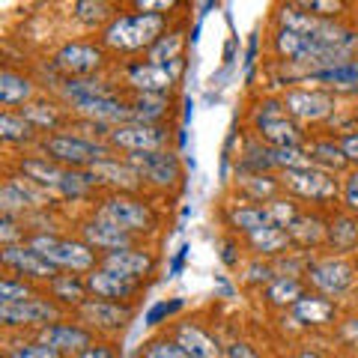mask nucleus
I'll use <instances>...</instances> for the list:
<instances>
[{
    "instance_id": "nucleus-32",
    "label": "nucleus",
    "mask_w": 358,
    "mask_h": 358,
    "mask_svg": "<svg viewBox=\"0 0 358 358\" xmlns=\"http://www.w3.org/2000/svg\"><path fill=\"white\" fill-rule=\"evenodd\" d=\"M308 159L310 162H320L322 167H329V171H341V167L350 162L343 155V150L334 147V143H313V147L308 150Z\"/></svg>"
},
{
    "instance_id": "nucleus-29",
    "label": "nucleus",
    "mask_w": 358,
    "mask_h": 358,
    "mask_svg": "<svg viewBox=\"0 0 358 358\" xmlns=\"http://www.w3.org/2000/svg\"><path fill=\"white\" fill-rule=\"evenodd\" d=\"M30 203H33L30 194L24 192V185L15 182V179L13 182H6L3 192H0V206H3V215H9V218H13L15 212H24Z\"/></svg>"
},
{
    "instance_id": "nucleus-49",
    "label": "nucleus",
    "mask_w": 358,
    "mask_h": 358,
    "mask_svg": "<svg viewBox=\"0 0 358 358\" xmlns=\"http://www.w3.org/2000/svg\"><path fill=\"white\" fill-rule=\"evenodd\" d=\"M81 358H114V352H110L108 346L96 343V346H87V350L81 352Z\"/></svg>"
},
{
    "instance_id": "nucleus-33",
    "label": "nucleus",
    "mask_w": 358,
    "mask_h": 358,
    "mask_svg": "<svg viewBox=\"0 0 358 358\" xmlns=\"http://www.w3.org/2000/svg\"><path fill=\"white\" fill-rule=\"evenodd\" d=\"M0 134H3L6 141L24 143V141L33 138V122H27L21 114H3L0 117Z\"/></svg>"
},
{
    "instance_id": "nucleus-4",
    "label": "nucleus",
    "mask_w": 358,
    "mask_h": 358,
    "mask_svg": "<svg viewBox=\"0 0 358 358\" xmlns=\"http://www.w3.org/2000/svg\"><path fill=\"white\" fill-rule=\"evenodd\" d=\"M30 248H36L45 260L54 263L57 268H72V272H84L93 266V251L81 242L57 239V236H36L30 242Z\"/></svg>"
},
{
    "instance_id": "nucleus-3",
    "label": "nucleus",
    "mask_w": 358,
    "mask_h": 358,
    "mask_svg": "<svg viewBox=\"0 0 358 358\" xmlns=\"http://www.w3.org/2000/svg\"><path fill=\"white\" fill-rule=\"evenodd\" d=\"M45 152H48L51 162L57 164H90L93 167L96 162H105L108 159V147L96 141H84V138H72V134H54V138L45 141Z\"/></svg>"
},
{
    "instance_id": "nucleus-5",
    "label": "nucleus",
    "mask_w": 358,
    "mask_h": 358,
    "mask_svg": "<svg viewBox=\"0 0 358 358\" xmlns=\"http://www.w3.org/2000/svg\"><path fill=\"white\" fill-rule=\"evenodd\" d=\"M257 129H260L263 138L272 143V147H293L299 150L301 143V131L293 120H287V110L284 105L278 102H268L257 110Z\"/></svg>"
},
{
    "instance_id": "nucleus-35",
    "label": "nucleus",
    "mask_w": 358,
    "mask_h": 358,
    "mask_svg": "<svg viewBox=\"0 0 358 358\" xmlns=\"http://www.w3.org/2000/svg\"><path fill=\"white\" fill-rule=\"evenodd\" d=\"M84 287L78 278L72 275H60V278H54V296L63 299V301H81L84 305Z\"/></svg>"
},
{
    "instance_id": "nucleus-28",
    "label": "nucleus",
    "mask_w": 358,
    "mask_h": 358,
    "mask_svg": "<svg viewBox=\"0 0 358 358\" xmlns=\"http://www.w3.org/2000/svg\"><path fill=\"white\" fill-rule=\"evenodd\" d=\"M164 110H167V102L162 96L141 93L138 102H134V108H131V114H134V120H138V122H150V126H152L155 120L164 117Z\"/></svg>"
},
{
    "instance_id": "nucleus-47",
    "label": "nucleus",
    "mask_w": 358,
    "mask_h": 358,
    "mask_svg": "<svg viewBox=\"0 0 358 358\" xmlns=\"http://www.w3.org/2000/svg\"><path fill=\"white\" fill-rule=\"evenodd\" d=\"M341 150H343V155H346L350 162H358V134H350V138H343Z\"/></svg>"
},
{
    "instance_id": "nucleus-31",
    "label": "nucleus",
    "mask_w": 358,
    "mask_h": 358,
    "mask_svg": "<svg viewBox=\"0 0 358 358\" xmlns=\"http://www.w3.org/2000/svg\"><path fill=\"white\" fill-rule=\"evenodd\" d=\"M179 48H182V33H171V36H162V39L150 48V63H155V66L176 63Z\"/></svg>"
},
{
    "instance_id": "nucleus-17",
    "label": "nucleus",
    "mask_w": 358,
    "mask_h": 358,
    "mask_svg": "<svg viewBox=\"0 0 358 358\" xmlns=\"http://www.w3.org/2000/svg\"><path fill=\"white\" fill-rule=\"evenodd\" d=\"M81 313L90 326H99V329H122L131 320V308L117 305V301H108V299L84 301Z\"/></svg>"
},
{
    "instance_id": "nucleus-43",
    "label": "nucleus",
    "mask_w": 358,
    "mask_h": 358,
    "mask_svg": "<svg viewBox=\"0 0 358 358\" xmlns=\"http://www.w3.org/2000/svg\"><path fill=\"white\" fill-rule=\"evenodd\" d=\"M343 197H346V206H350L352 212H358V173H352L350 179H346Z\"/></svg>"
},
{
    "instance_id": "nucleus-52",
    "label": "nucleus",
    "mask_w": 358,
    "mask_h": 358,
    "mask_svg": "<svg viewBox=\"0 0 358 358\" xmlns=\"http://www.w3.org/2000/svg\"><path fill=\"white\" fill-rule=\"evenodd\" d=\"M299 358H320V355H317V352H301Z\"/></svg>"
},
{
    "instance_id": "nucleus-23",
    "label": "nucleus",
    "mask_w": 358,
    "mask_h": 358,
    "mask_svg": "<svg viewBox=\"0 0 358 358\" xmlns=\"http://www.w3.org/2000/svg\"><path fill=\"white\" fill-rule=\"evenodd\" d=\"M176 343L182 346V350L192 358H221L218 343L212 341L203 329H197V326H182V329H179V341Z\"/></svg>"
},
{
    "instance_id": "nucleus-51",
    "label": "nucleus",
    "mask_w": 358,
    "mask_h": 358,
    "mask_svg": "<svg viewBox=\"0 0 358 358\" xmlns=\"http://www.w3.org/2000/svg\"><path fill=\"white\" fill-rule=\"evenodd\" d=\"M9 239H15V224L9 215H3V242H9Z\"/></svg>"
},
{
    "instance_id": "nucleus-6",
    "label": "nucleus",
    "mask_w": 358,
    "mask_h": 358,
    "mask_svg": "<svg viewBox=\"0 0 358 358\" xmlns=\"http://www.w3.org/2000/svg\"><path fill=\"white\" fill-rule=\"evenodd\" d=\"M164 129L159 126H150V122H122V126H117L114 131H110V141L117 143V147L129 150L131 155L134 152H159L164 147Z\"/></svg>"
},
{
    "instance_id": "nucleus-2",
    "label": "nucleus",
    "mask_w": 358,
    "mask_h": 358,
    "mask_svg": "<svg viewBox=\"0 0 358 358\" xmlns=\"http://www.w3.org/2000/svg\"><path fill=\"white\" fill-rule=\"evenodd\" d=\"M21 171L27 173L30 182L48 188V192H57L63 197H84L90 192V185L96 182L93 173L66 171V167H60L51 159H27L24 164H21Z\"/></svg>"
},
{
    "instance_id": "nucleus-34",
    "label": "nucleus",
    "mask_w": 358,
    "mask_h": 358,
    "mask_svg": "<svg viewBox=\"0 0 358 358\" xmlns=\"http://www.w3.org/2000/svg\"><path fill=\"white\" fill-rule=\"evenodd\" d=\"M301 299V284L296 278H278L268 287V301H275V305H296Z\"/></svg>"
},
{
    "instance_id": "nucleus-39",
    "label": "nucleus",
    "mask_w": 358,
    "mask_h": 358,
    "mask_svg": "<svg viewBox=\"0 0 358 358\" xmlns=\"http://www.w3.org/2000/svg\"><path fill=\"white\" fill-rule=\"evenodd\" d=\"M21 117L33 122V126H57V114H54L48 105H27L21 110Z\"/></svg>"
},
{
    "instance_id": "nucleus-11",
    "label": "nucleus",
    "mask_w": 358,
    "mask_h": 358,
    "mask_svg": "<svg viewBox=\"0 0 358 358\" xmlns=\"http://www.w3.org/2000/svg\"><path fill=\"white\" fill-rule=\"evenodd\" d=\"M57 317V308L42 299H27V301H3L0 305V320L6 326H33V322H45Z\"/></svg>"
},
{
    "instance_id": "nucleus-8",
    "label": "nucleus",
    "mask_w": 358,
    "mask_h": 358,
    "mask_svg": "<svg viewBox=\"0 0 358 358\" xmlns=\"http://www.w3.org/2000/svg\"><path fill=\"white\" fill-rule=\"evenodd\" d=\"M284 185L289 192H296L301 197H310V200H329L338 194V182L326 173V171H317V167H299V171H287L284 173Z\"/></svg>"
},
{
    "instance_id": "nucleus-16",
    "label": "nucleus",
    "mask_w": 358,
    "mask_h": 358,
    "mask_svg": "<svg viewBox=\"0 0 358 358\" xmlns=\"http://www.w3.org/2000/svg\"><path fill=\"white\" fill-rule=\"evenodd\" d=\"M102 268H110V272H120L126 278H143L150 275L155 268V260L150 254L143 251H134V248H120V251H108L105 260H102Z\"/></svg>"
},
{
    "instance_id": "nucleus-19",
    "label": "nucleus",
    "mask_w": 358,
    "mask_h": 358,
    "mask_svg": "<svg viewBox=\"0 0 358 358\" xmlns=\"http://www.w3.org/2000/svg\"><path fill=\"white\" fill-rule=\"evenodd\" d=\"M75 108L81 110L84 117H93V120H99V122H117V126H122V122H131V120H134L131 108H126L122 102H117L114 96L81 99V102H75Z\"/></svg>"
},
{
    "instance_id": "nucleus-41",
    "label": "nucleus",
    "mask_w": 358,
    "mask_h": 358,
    "mask_svg": "<svg viewBox=\"0 0 358 358\" xmlns=\"http://www.w3.org/2000/svg\"><path fill=\"white\" fill-rule=\"evenodd\" d=\"M143 358H192L179 343H171V341H159L152 343L147 352H143Z\"/></svg>"
},
{
    "instance_id": "nucleus-37",
    "label": "nucleus",
    "mask_w": 358,
    "mask_h": 358,
    "mask_svg": "<svg viewBox=\"0 0 358 358\" xmlns=\"http://www.w3.org/2000/svg\"><path fill=\"white\" fill-rule=\"evenodd\" d=\"M268 218H272L275 227H293V221L299 218V212L293 203H287V200H268Z\"/></svg>"
},
{
    "instance_id": "nucleus-26",
    "label": "nucleus",
    "mask_w": 358,
    "mask_h": 358,
    "mask_svg": "<svg viewBox=\"0 0 358 358\" xmlns=\"http://www.w3.org/2000/svg\"><path fill=\"white\" fill-rule=\"evenodd\" d=\"M329 239H331V245L338 251H352L358 245V221L350 218V215L334 218L331 227H329Z\"/></svg>"
},
{
    "instance_id": "nucleus-25",
    "label": "nucleus",
    "mask_w": 358,
    "mask_h": 358,
    "mask_svg": "<svg viewBox=\"0 0 358 358\" xmlns=\"http://www.w3.org/2000/svg\"><path fill=\"white\" fill-rule=\"evenodd\" d=\"M30 93H33V84L24 75H15V72L0 75V102L3 105H24Z\"/></svg>"
},
{
    "instance_id": "nucleus-18",
    "label": "nucleus",
    "mask_w": 358,
    "mask_h": 358,
    "mask_svg": "<svg viewBox=\"0 0 358 358\" xmlns=\"http://www.w3.org/2000/svg\"><path fill=\"white\" fill-rule=\"evenodd\" d=\"M57 66L63 72L69 75H87L99 69V63H102V51L93 48V45H81V42H72V45H63L57 51Z\"/></svg>"
},
{
    "instance_id": "nucleus-7",
    "label": "nucleus",
    "mask_w": 358,
    "mask_h": 358,
    "mask_svg": "<svg viewBox=\"0 0 358 358\" xmlns=\"http://www.w3.org/2000/svg\"><path fill=\"white\" fill-rule=\"evenodd\" d=\"M99 218L117 224L122 230H150L152 227V212L147 203L131 197H110L99 209Z\"/></svg>"
},
{
    "instance_id": "nucleus-21",
    "label": "nucleus",
    "mask_w": 358,
    "mask_h": 358,
    "mask_svg": "<svg viewBox=\"0 0 358 358\" xmlns=\"http://www.w3.org/2000/svg\"><path fill=\"white\" fill-rule=\"evenodd\" d=\"M84 239L90 245H96V248H105V251H120V248H129V230H122L117 227V224H110L105 218H93V221H87L84 224Z\"/></svg>"
},
{
    "instance_id": "nucleus-1",
    "label": "nucleus",
    "mask_w": 358,
    "mask_h": 358,
    "mask_svg": "<svg viewBox=\"0 0 358 358\" xmlns=\"http://www.w3.org/2000/svg\"><path fill=\"white\" fill-rule=\"evenodd\" d=\"M164 30V15L159 13H141V15H120L108 24L105 30V45L120 51H138V48H152L162 39Z\"/></svg>"
},
{
    "instance_id": "nucleus-30",
    "label": "nucleus",
    "mask_w": 358,
    "mask_h": 358,
    "mask_svg": "<svg viewBox=\"0 0 358 358\" xmlns=\"http://www.w3.org/2000/svg\"><path fill=\"white\" fill-rule=\"evenodd\" d=\"M233 224L245 233H257L263 227H272V218H268V212L260 206H242V209L233 212Z\"/></svg>"
},
{
    "instance_id": "nucleus-38",
    "label": "nucleus",
    "mask_w": 358,
    "mask_h": 358,
    "mask_svg": "<svg viewBox=\"0 0 358 358\" xmlns=\"http://www.w3.org/2000/svg\"><path fill=\"white\" fill-rule=\"evenodd\" d=\"M108 15H110L108 3H93V0H81V3H75V18L84 21V24H99V21H105Z\"/></svg>"
},
{
    "instance_id": "nucleus-15",
    "label": "nucleus",
    "mask_w": 358,
    "mask_h": 358,
    "mask_svg": "<svg viewBox=\"0 0 358 358\" xmlns=\"http://www.w3.org/2000/svg\"><path fill=\"white\" fill-rule=\"evenodd\" d=\"M87 289H93L99 299L114 301V299H129L138 289V284L120 272H110V268H93L87 275Z\"/></svg>"
},
{
    "instance_id": "nucleus-45",
    "label": "nucleus",
    "mask_w": 358,
    "mask_h": 358,
    "mask_svg": "<svg viewBox=\"0 0 358 358\" xmlns=\"http://www.w3.org/2000/svg\"><path fill=\"white\" fill-rule=\"evenodd\" d=\"M341 334H343V341H346V343L358 346V317L346 320V322H343V329H341Z\"/></svg>"
},
{
    "instance_id": "nucleus-42",
    "label": "nucleus",
    "mask_w": 358,
    "mask_h": 358,
    "mask_svg": "<svg viewBox=\"0 0 358 358\" xmlns=\"http://www.w3.org/2000/svg\"><path fill=\"white\" fill-rule=\"evenodd\" d=\"M27 299H30V289L24 284L13 281V278H6V281L0 284V305H3V301H27Z\"/></svg>"
},
{
    "instance_id": "nucleus-14",
    "label": "nucleus",
    "mask_w": 358,
    "mask_h": 358,
    "mask_svg": "<svg viewBox=\"0 0 358 358\" xmlns=\"http://www.w3.org/2000/svg\"><path fill=\"white\" fill-rule=\"evenodd\" d=\"M284 108H287V114H293L299 120H322L331 114L334 102H331V96L317 93V90H293V93H287Z\"/></svg>"
},
{
    "instance_id": "nucleus-20",
    "label": "nucleus",
    "mask_w": 358,
    "mask_h": 358,
    "mask_svg": "<svg viewBox=\"0 0 358 358\" xmlns=\"http://www.w3.org/2000/svg\"><path fill=\"white\" fill-rule=\"evenodd\" d=\"M42 343L51 346L57 352H78V350H87L90 343V331L81 326H69V322H57V326H48L42 329Z\"/></svg>"
},
{
    "instance_id": "nucleus-13",
    "label": "nucleus",
    "mask_w": 358,
    "mask_h": 358,
    "mask_svg": "<svg viewBox=\"0 0 358 358\" xmlns=\"http://www.w3.org/2000/svg\"><path fill=\"white\" fill-rule=\"evenodd\" d=\"M173 78H176V63H173V66H155V63L129 66V84L138 87L141 93L162 96L164 90H171Z\"/></svg>"
},
{
    "instance_id": "nucleus-12",
    "label": "nucleus",
    "mask_w": 358,
    "mask_h": 358,
    "mask_svg": "<svg viewBox=\"0 0 358 358\" xmlns=\"http://www.w3.org/2000/svg\"><path fill=\"white\" fill-rule=\"evenodd\" d=\"M310 284L322 289L326 296H338L343 293V289H350L352 284V266L343 263V260H322L317 266H310Z\"/></svg>"
},
{
    "instance_id": "nucleus-22",
    "label": "nucleus",
    "mask_w": 358,
    "mask_h": 358,
    "mask_svg": "<svg viewBox=\"0 0 358 358\" xmlns=\"http://www.w3.org/2000/svg\"><path fill=\"white\" fill-rule=\"evenodd\" d=\"M90 173L96 176V182H108V185H117V188H138L141 185V173L134 171L131 164H120L114 159L96 162L90 167Z\"/></svg>"
},
{
    "instance_id": "nucleus-48",
    "label": "nucleus",
    "mask_w": 358,
    "mask_h": 358,
    "mask_svg": "<svg viewBox=\"0 0 358 358\" xmlns=\"http://www.w3.org/2000/svg\"><path fill=\"white\" fill-rule=\"evenodd\" d=\"M227 358H260V355H257L248 343H233L227 350Z\"/></svg>"
},
{
    "instance_id": "nucleus-40",
    "label": "nucleus",
    "mask_w": 358,
    "mask_h": 358,
    "mask_svg": "<svg viewBox=\"0 0 358 358\" xmlns=\"http://www.w3.org/2000/svg\"><path fill=\"white\" fill-rule=\"evenodd\" d=\"M6 358H60V352L45 343H24V346H15Z\"/></svg>"
},
{
    "instance_id": "nucleus-24",
    "label": "nucleus",
    "mask_w": 358,
    "mask_h": 358,
    "mask_svg": "<svg viewBox=\"0 0 358 358\" xmlns=\"http://www.w3.org/2000/svg\"><path fill=\"white\" fill-rule=\"evenodd\" d=\"M293 313L299 322L305 326H322L334 317V305L329 299H320V296H301L296 305H293Z\"/></svg>"
},
{
    "instance_id": "nucleus-27",
    "label": "nucleus",
    "mask_w": 358,
    "mask_h": 358,
    "mask_svg": "<svg viewBox=\"0 0 358 358\" xmlns=\"http://www.w3.org/2000/svg\"><path fill=\"white\" fill-rule=\"evenodd\" d=\"M287 230L284 227H263V230H257L251 233V245H254V251H260V254H278V251H284L287 248Z\"/></svg>"
},
{
    "instance_id": "nucleus-9",
    "label": "nucleus",
    "mask_w": 358,
    "mask_h": 358,
    "mask_svg": "<svg viewBox=\"0 0 358 358\" xmlns=\"http://www.w3.org/2000/svg\"><path fill=\"white\" fill-rule=\"evenodd\" d=\"M129 164L141 173V179H150L155 185H173L179 179V162L171 152H134L129 155Z\"/></svg>"
},
{
    "instance_id": "nucleus-10",
    "label": "nucleus",
    "mask_w": 358,
    "mask_h": 358,
    "mask_svg": "<svg viewBox=\"0 0 358 358\" xmlns=\"http://www.w3.org/2000/svg\"><path fill=\"white\" fill-rule=\"evenodd\" d=\"M3 263L9 268H15V272L21 275H30V278H48V281H54L57 275V266L48 263L45 257L36 251V248H24V245H6L3 248Z\"/></svg>"
},
{
    "instance_id": "nucleus-44",
    "label": "nucleus",
    "mask_w": 358,
    "mask_h": 358,
    "mask_svg": "<svg viewBox=\"0 0 358 358\" xmlns=\"http://www.w3.org/2000/svg\"><path fill=\"white\" fill-rule=\"evenodd\" d=\"M299 9H313L320 15H331V13H341V3H320V0H310V3H299Z\"/></svg>"
},
{
    "instance_id": "nucleus-46",
    "label": "nucleus",
    "mask_w": 358,
    "mask_h": 358,
    "mask_svg": "<svg viewBox=\"0 0 358 358\" xmlns=\"http://www.w3.org/2000/svg\"><path fill=\"white\" fill-rule=\"evenodd\" d=\"M173 310H179V301H171V305H155L150 310V322H159L162 317H171Z\"/></svg>"
},
{
    "instance_id": "nucleus-50",
    "label": "nucleus",
    "mask_w": 358,
    "mask_h": 358,
    "mask_svg": "<svg viewBox=\"0 0 358 358\" xmlns=\"http://www.w3.org/2000/svg\"><path fill=\"white\" fill-rule=\"evenodd\" d=\"M251 281H272V268H266V266H251Z\"/></svg>"
},
{
    "instance_id": "nucleus-36",
    "label": "nucleus",
    "mask_w": 358,
    "mask_h": 358,
    "mask_svg": "<svg viewBox=\"0 0 358 358\" xmlns=\"http://www.w3.org/2000/svg\"><path fill=\"white\" fill-rule=\"evenodd\" d=\"M289 233L299 239V242H320V236H322V221L320 218H296L293 221V227H289Z\"/></svg>"
}]
</instances>
